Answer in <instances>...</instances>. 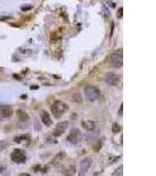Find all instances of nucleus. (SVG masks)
I'll return each mask as SVG.
<instances>
[{
  "label": "nucleus",
  "instance_id": "obj_2",
  "mask_svg": "<svg viewBox=\"0 0 156 176\" xmlns=\"http://www.w3.org/2000/svg\"><path fill=\"white\" fill-rule=\"evenodd\" d=\"M11 160L13 162H15V163L22 164V163H25L27 161V154L22 149H14L11 153Z\"/></svg>",
  "mask_w": 156,
  "mask_h": 176
},
{
  "label": "nucleus",
  "instance_id": "obj_1",
  "mask_svg": "<svg viewBox=\"0 0 156 176\" xmlns=\"http://www.w3.org/2000/svg\"><path fill=\"white\" fill-rule=\"evenodd\" d=\"M67 109H68L67 104L65 102H62V101H55L50 107L52 113H53L54 117H57V119H60L67 112Z\"/></svg>",
  "mask_w": 156,
  "mask_h": 176
},
{
  "label": "nucleus",
  "instance_id": "obj_19",
  "mask_svg": "<svg viewBox=\"0 0 156 176\" xmlns=\"http://www.w3.org/2000/svg\"><path fill=\"white\" fill-rule=\"evenodd\" d=\"M19 176H29V174L28 173H25V174H20Z\"/></svg>",
  "mask_w": 156,
  "mask_h": 176
},
{
  "label": "nucleus",
  "instance_id": "obj_12",
  "mask_svg": "<svg viewBox=\"0 0 156 176\" xmlns=\"http://www.w3.org/2000/svg\"><path fill=\"white\" fill-rule=\"evenodd\" d=\"M82 127H83L86 130L91 132V130H93V129L95 128V123H94L93 121H83V122H82Z\"/></svg>",
  "mask_w": 156,
  "mask_h": 176
},
{
  "label": "nucleus",
  "instance_id": "obj_7",
  "mask_svg": "<svg viewBox=\"0 0 156 176\" xmlns=\"http://www.w3.org/2000/svg\"><path fill=\"white\" fill-rule=\"evenodd\" d=\"M67 127H68V122H67V121L59 122L58 125H57V127H55V129H54V132H53V135H54V136H60V135H62V134L66 132Z\"/></svg>",
  "mask_w": 156,
  "mask_h": 176
},
{
  "label": "nucleus",
  "instance_id": "obj_4",
  "mask_svg": "<svg viewBox=\"0 0 156 176\" xmlns=\"http://www.w3.org/2000/svg\"><path fill=\"white\" fill-rule=\"evenodd\" d=\"M80 140H81V133L78 128H74L72 129V132L69 133L68 137H67V141L69 143H72V145H78L80 142Z\"/></svg>",
  "mask_w": 156,
  "mask_h": 176
},
{
  "label": "nucleus",
  "instance_id": "obj_11",
  "mask_svg": "<svg viewBox=\"0 0 156 176\" xmlns=\"http://www.w3.org/2000/svg\"><path fill=\"white\" fill-rule=\"evenodd\" d=\"M16 114H18V116H19V121L21 122V123H27V121H28V116H27V114L22 111V109H19V111H16Z\"/></svg>",
  "mask_w": 156,
  "mask_h": 176
},
{
  "label": "nucleus",
  "instance_id": "obj_13",
  "mask_svg": "<svg viewBox=\"0 0 156 176\" xmlns=\"http://www.w3.org/2000/svg\"><path fill=\"white\" fill-rule=\"evenodd\" d=\"M29 140V135H16L14 136V142L16 143H21L24 141H27Z\"/></svg>",
  "mask_w": 156,
  "mask_h": 176
},
{
  "label": "nucleus",
  "instance_id": "obj_17",
  "mask_svg": "<svg viewBox=\"0 0 156 176\" xmlns=\"http://www.w3.org/2000/svg\"><path fill=\"white\" fill-rule=\"evenodd\" d=\"M32 8V6L31 5H26V6H21V11H28V10H31Z\"/></svg>",
  "mask_w": 156,
  "mask_h": 176
},
{
  "label": "nucleus",
  "instance_id": "obj_18",
  "mask_svg": "<svg viewBox=\"0 0 156 176\" xmlns=\"http://www.w3.org/2000/svg\"><path fill=\"white\" fill-rule=\"evenodd\" d=\"M122 111H123V104H121L120 106V113H119L120 115H122Z\"/></svg>",
  "mask_w": 156,
  "mask_h": 176
},
{
  "label": "nucleus",
  "instance_id": "obj_14",
  "mask_svg": "<svg viewBox=\"0 0 156 176\" xmlns=\"http://www.w3.org/2000/svg\"><path fill=\"white\" fill-rule=\"evenodd\" d=\"M75 171H76L75 166H74V164H72V166H69V167L67 168V170H65V171H63V174H65L66 176H72V175H74V174H75Z\"/></svg>",
  "mask_w": 156,
  "mask_h": 176
},
{
  "label": "nucleus",
  "instance_id": "obj_10",
  "mask_svg": "<svg viewBox=\"0 0 156 176\" xmlns=\"http://www.w3.org/2000/svg\"><path fill=\"white\" fill-rule=\"evenodd\" d=\"M41 121H42V123L45 126H47V127H49V126H52V119H50V116H49V114L47 113V112H41Z\"/></svg>",
  "mask_w": 156,
  "mask_h": 176
},
{
  "label": "nucleus",
  "instance_id": "obj_9",
  "mask_svg": "<svg viewBox=\"0 0 156 176\" xmlns=\"http://www.w3.org/2000/svg\"><path fill=\"white\" fill-rule=\"evenodd\" d=\"M106 82L109 86H116L120 82V76L115 73H107L106 74Z\"/></svg>",
  "mask_w": 156,
  "mask_h": 176
},
{
  "label": "nucleus",
  "instance_id": "obj_3",
  "mask_svg": "<svg viewBox=\"0 0 156 176\" xmlns=\"http://www.w3.org/2000/svg\"><path fill=\"white\" fill-rule=\"evenodd\" d=\"M84 95H86V98H87L88 101H96V100L100 99L101 93H100V91L97 89L96 87L88 86V87L84 88Z\"/></svg>",
  "mask_w": 156,
  "mask_h": 176
},
{
  "label": "nucleus",
  "instance_id": "obj_15",
  "mask_svg": "<svg viewBox=\"0 0 156 176\" xmlns=\"http://www.w3.org/2000/svg\"><path fill=\"white\" fill-rule=\"evenodd\" d=\"M120 132V126L117 125V123H114V125H113V133H119Z\"/></svg>",
  "mask_w": 156,
  "mask_h": 176
},
{
  "label": "nucleus",
  "instance_id": "obj_8",
  "mask_svg": "<svg viewBox=\"0 0 156 176\" xmlns=\"http://www.w3.org/2000/svg\"><path fill=\"white\" fill-rule=\"evenodd\" d=\"M12 114H13V109L11 108V106L0 104V117L7 119V117L12 116Z\"/></svg>",
  "mask_w": 156,
  "mask_h": 176
},
{
  "label": "nucleus",
  "instance_id": "obj_6",
  "mask_svg": "<svg viewBox=\"0 0 156 176\" xmlns=\"http://www.w3.org/2000/svg\"><path fill=\"white\" fill-rule=\"evenodd\" d=\"M109 63L112 67L114 68H121L122 67V63H123V60H122V55H119V54H113L110 55L109 58Z\"/></svg>",
  "mask_w": 156,
  "mask_h": 176
},
{
  "label": "nucleus",
  "instance_id": "obj_16",
  "mask_svg": "<svg viewBox=\"0 0 156 176\" xmlns=\"http://www.w3.org/2000/svg\"><path fill=\"white\" fill-rule=\"evenodd\" d=\"M122 15H123V8L121 7V8H119V11H117V18H122Z\"/></svg>",
  "mask_w": 156,
  "mask_h": 176
},
{
  "label": "nucleus",
  "instance_id": "obj_5",
  "mask_svg": "<svg viewBox=\"0 0 156 176\" xmlns=\"http://www.w3.org/2000/svg\"><path fill=\"white\" fill-rule=\"evenodd\" d=\"M92 160L91 158H83V160L80 162V168H79V175L80 176H82V175H84L86 173H87L88 170H89V168H91V166H92Z\"/></svg>",
  "mask_w": 156,
  "mask_h": 176
}]
</instances>
